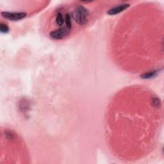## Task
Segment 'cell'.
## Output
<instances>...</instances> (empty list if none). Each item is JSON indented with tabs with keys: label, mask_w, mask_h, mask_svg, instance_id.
<instances>
[{
	"label": "cell",
	"mask_w": 164,
	"mask_h": 164,
	"mask_svg": "<svg viewBox=\"0 0 164 164\" xmlns=\"http://www.w3.org/2000/svg\"><path fill=\"white\" fill-rule=\"evenodd\" d=\"M72 16L76 23L83 26L88 22L89 12L84 6L79 5L74 9Z\"/></svg>",
	"instance_id": "6da1fadb"
},
{
	"label": "cell",
	"mask_w": 164,
	"mask_h": 164,
	"mask_svg": "<svg viewBox=\"0 0 164 164\" xmlns=\"http://www.w3.org/2000/svg\"><path fill=\"white\" fill-rule=\"evenodd\" d=\"M70 34V30L66 27H60L57 30H53L49 33V36L54 40H60L67 37Z\"/></svg>",
	"instance_id": "7a4b0ae2"
},
{
	"label": "cell",
	"mask_w": 164,
	"mask_h": 164,
	"mask_svg": "<svg viewBox=\"0 0 164 164\" xmlns=\"http://www.w3.org/2000/svg\"><path fill=\"white\" fill-rule=\"evenodd\" d=\"M26 13L25 12H2L1 16L6 19L12 21H19L24 19L26 16Z\"/></svg>",
	"instance_id": "3957f363"
},
{
	"label": "cell",
	"mask_w": 164,
	"mask_h": 164,
	"mask_svg": "<svg viewBox=\"0 0 164 164\" xmlns=\"http://www.w3.org/2000/svg\"><path fill=\"white\" fill-rule=\"evenodd\" d=\"M130 6V4L128 3H122V4H120L118 5H116L115 6H113L112 8H111L109 10L107 14L108 15H115V14H117L121 13L122 11L125 10L126 9L128 8Z\"/></svg>",
	"instance_id": "277c9868"
},
{
	"label": "cell",
	"mask_w": 164,
	"mask_h": 164,
	"mask_svg": "<svg viewBox=\"0 0 164 164\" xmlns=\"http://www.w3.org/2000/svg\"><path fill=\"white\" fill-rule=\"evenodd\" d=\"M159 71L160 70H153V71H148L147 72H145V73L142 74L141 78L143 79L153 78V77H155V76L158 74Z\"/></svg>",
	"instance_id": "5b68a950"
},
{
	"label": "cell",
	"mask_w": 164,
	"mask_h": 164,
	"mask_svg": "<svg viewBox=\"0 0 164 164\" xmlns=\"http://www.w3.org/2000/svg\"><path fill=\"white\" fill-rule=\"evenodd\" d=\"M64 19L62 14L61 12H58L56 17V23L57 24L58 26H62L64 23Z\"/></svg>",
	"instance_id": "8992f818"
},
{
	"label": "cell",
	"mask_w": 164,
	"mask_h": 164,
	"mask_svg": "<svg viewBox=\"0 0 164 164\" xmlns=\"http://www.w3.org/2000/svg\"><path fill=\"white\" fill-rule=\"evenodd\" d=\"M65 25H66V28L68 29V30H71L72 27V23H71V16L69 15V14H66V15H65Z\"/></svg>",
	"instance_id": "52a82bcc"
},
{
	"label": "cell",
	"mask_w": 164,
	"mask_h": 164,
	"mask_svg": "<svg viewBox=\"0 0 164 164\" xmlns=\"http://www.w3.org/2000/svg\"><path fill=\"white\" fill-rule=\"evenodd\" d=\"M151 103L154 107L158 108V107L160 106V100L156 97H153L152 98Z\"/></svg>",
	"instance_id": "ba28073f"
},
{
	"label": "cell",
	"mask_w": 164,
	"mask_h": 164,
	"mask_svg": "<svg viewBox=\"0 0 164 164\" xmlns=\"http://www.w3.org/2000/svg\"><path fill=\"white\" fill-rule=\"evenodd\" d=\"M0 30H1V33H4V34H6V33L9 32V28L6 24L1 23V24H0Z\"/></svg>",
	"instance_id": "9c48e42d"
}]
</instances>
